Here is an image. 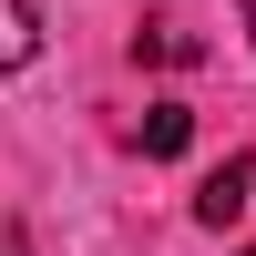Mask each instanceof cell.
<instances>
[{
    "instance_id": "obj_6",
    "label": "cell",
    "mask_w": 256,
    "mask_h": 256,
    "mask_svg": "<svg viewBox=\"0 0 256 256\" xmlns=\"http://www.w3.org/2000/svg\"><path fill=\"white\" fill-rule=\"evenodd\" d=\"M236 20H246V41H256V0H236Z\"/></svg>"
},
{
    "instance_id": "obj_2",
    "label": "cell",
    "mask_w": 256,
    "mask_h": 256,
    "mask_svg": "<svg viewBox=\"0 0 256 256\" xmlns=\"http://www.w3.org/2000/svg\"><path fill=\"white\" fill-rule=\"evenodd\" d=\"M134 144H144L154 164H174L184 144H195V113H184V102H144V134H134Z\"/></svg>"
},
{
    "instance_id": "obj_7",
    "label": "cell",
    "mask_w": 256,
    "mask_h": 256,
    "mask_svg": "<svg viewBox=\"0 0 256 256\" xmlns=\"http://www.w3.org/2000/svg\"><path fill=\"white\" fill-rule=\"evenodd\" d=\"M246 256H256V246H246Z\"/></svg>"
},
{
    "instance_id": "obj_4",
    "label": "cell",
    "mask_w": 256,
    "mask_h": 256,
    "mask_svg": "<svg viewBox=\"0 0 256 256\" xmlns=\"http://www.w3.org/2000/svg\"><path fill=\"white\" fill-rule=\"evenodd\" d=\"M134 52L144 62H195V41H184V31H134Z\"/></svg>"
},
{
    "instance_id": "obj_5",
    "label": "cell",
    "mask_w": 256,
    "mask_h": 256,
    "mask_svg": "<svg viewBox=\"0 0 256 256\" xmlns=\"http://www.w3.org/2000/svg\"><path fill=\"white\" fill-rule=\"evenodd\" d=\"M0 256H31V236H20V226H0Z\"/></svg>"
},
{
    "instance_id": "obj_3",
    "label": "cell",
    "mask_w": 256,
    "mask_h": 256,
    "mask_svg": "<svg viewBox=\"0 0 256 256\" xmlns=\"http://www.w3.org/2000/svg\"><path fill=\"white\" fill-rule=\"evenodd\" d=\"M31 52H41V20H31V0H0V72H20Z\"/></svg>"
},
{
    "instance_id": "obj_1",
    "label": "cell",
    "mask_w": 256,
    "mask_h": 256,
    "mask_svg": "<svg viewBox=\"0 0 256 256\" xmlns=\"http://www.w3.org/2000/svg\"><path fill=\"white\" fill-rule=\"evenodd\" d=\"M246 205H256V154H226L216 174L195 184V226H216V236H226V226H246Z\"/></svg>"
}]
</instances>
